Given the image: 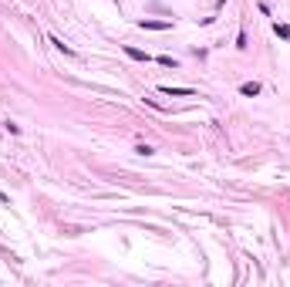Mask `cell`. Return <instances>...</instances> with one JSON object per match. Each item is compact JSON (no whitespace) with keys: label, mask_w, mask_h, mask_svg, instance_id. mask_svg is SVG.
Here are the masks:
<instances>
[{"label":"cell","mask_w":290,"mask_h":287,"mask_svg":"<svg viewBox=\"0 0 290 287\" xmlns=\"http://www.w3.org/2000/svg\"><path fill=\"white\" fill-rule=\"evenodd\" d=\"M138 27H142V31H169L172 21H138Z\"/></svg>","instance_id":"cell-1"},{"label":"cell","mask_w":290,"mask_h":287,"mask_svg":"<svg viewBox=\"0 0 290 287\" xmlns=\"http://www.w3.org/2000/svg\"><path fill=\"white\" fill-rule=\"evenodd\" d=\"M162 95H172V98H182V95H192V88H172V85H162Z\"/></svg>","instance_id":"cell-2"},{"label":"cell","mask_w":290,"mask_h":287,"mask_svg":"<svg viewBox=\"0 0 290 287\" xmlns=\"http://www.w3.org/2000/svg\"><path fill=\"white\" fill-rule=\"evenodd\" d=\"M240 95H246V98H257V95H260V85H257V81H246V85H240Z\"/></svg>","instance_id":"cell-3"},{"label":"cell","mask_w":290,"mask_h":287,"mask_svg":"<svg viewBox=\"0 0 290 287\" xmlns=\"http://www.w3.org/2000/svg\"><path fill=\"white\" fill-rule=\"evenodd\" d=\"M125 54L132 58V61H152V58L145 54V51H138V47H125Z\"/></svg>","instance_id":"cell-4"},{"label":"cell","mask_w":290,"mask_h":287,"mask_svg":"<svg viewBox=\"0 0 290 287\" xmlns=\"http://www.w3.org/2000/svg\"><path fill=\"white\" fill-rule=\"evenodd\" d=\"M51 44H54V47H57V51H64V54H75V51H71V47H67V44H64V41H61V37H51Z\"/></svg>","instance_id":"cell-5"},{"label":"cell","mask_w":290,"mask_h":287,"mask_svg":"<svg viewBox=\"0 0 290 287\" xmlns=\"http://www.w3.org/2000/svg\"><path fill=\"white\" fill-rule=\"evenodd\" d=\"M273 34H277V37H290V27H283V24H273Z\"/></svg>","instance_id":"cell-6"},{"label":"cell","mask_w":290,"mask_h":287,"mask_svg":"<svg viewBox=\"0 0 290 287\" xmlns=\"http://www.w3.org/2000/svg\"><path fill=\"white\" fill-rule=\"evenodd\" d=\"M159 65H166V68H176V58H169V54H162V58H156Z\"/></svg>","instance_id":"cell-7"},{"label":"cell","mask_w":290,"mask_h":287,"mask_svg":"<svg viewBox=\"0 0 290 287\" xmlns=\"http://www.w3.org/2000/svg\"><path fill=\"white\" fill-rule=\"evenodd\" d=\"M0 203H7V193H0Z\"/></svg>","instance_id":"cell-8"}]
</instances>
